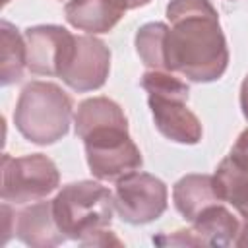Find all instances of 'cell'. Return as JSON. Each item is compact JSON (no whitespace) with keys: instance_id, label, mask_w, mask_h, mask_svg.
I'll return each instance as SVG.
<instances>
[{"instance_id":"6da1fadb","label":"cell","mask_w":248,"mask_h":248,"mask_svg":"<svg viewBox=\"0 0 248 248\" xmlns=\"http://www.w3.org/2000/svg\"><path fill=\"white\" fill-rule=\"evenodd\" d=\"M165 16L169 21L163 41L165 70L194 83L223 78L229 46L211 0H170Z\"/></svg>"},{"instance_id":"7a4b0ae2","label":"cell","mask_w":248,"mask_h":248,"mask_svg":"<svg viewBox=\"0 0 248 248\" xmlns=\"http://www.w3.org/2000/svg\"><path fill=\"white\" fill-rule=\"evenodd\" d=\"M74 132L83 141L87 167L97 180L116 182L141 169V151L132 140L128 118L116 101L103 95L83 99L74 114Z\"/></svg>"},{"instance_id":"3957f363","label":"cell","mask_w":248,"mask_h":248,"mask_svg":"<svg viewBox=\"0 0 248 248\" xmlns=\"http://www.w3.org/2000/svg\"><path fill=\"white\" fill-rule=\"evenodd\" d=\"M74 114L72 97L52 81H29L16 101L14 124L35 145H52L68 136Z\"/></svg>"},{"instance_id":"277c9868","label":"cell","mask_w":248,"mask_h":248,"mask_svg":"<svg viewBox=\"0 0 248 248\" xmlns=\"http://www.w3.org/2000/svg\"><path fill=\"white\" fill-rule=\"evenodd\" d=\"M140 83L147 93L153 124L161 136L182 145L202 141L203 128L200 118L188 108L190 87L184 78L167 70H147Z\"/></svg>"},{"instance_id":"5b68a950","label":"cell","mask_w":248,"mask_h":248,"mask_svg":"<svg viewBox=\"0 0 248 248\" xmlns=\"http://www.w3.org/2000/svg\"><path fill=\"white\" fill-rule=\"evenodd\" d=\"M54 219L68 240L83 244L107 229L114 215V196L101 180H78L62 186L52 198Z\"/></svg>"},{"instance_id":"8992f818","label":"cell","mask_w":248,"mask_h":248,"mask_svg":"<svg viewBox=\"0 0 248 248\" xmlns=\"http://www.w3.org/2000/svg\"><path fill=\"white\" fill-rule=\"evenodd\" d=\"M58 186L60 170L50 157L43 153L2 155V202L25 205L50 196Z\"/></svg>"},{"instance_id":"52a82bcc","label":"cell","mask_w":248,"mask_h":248,"mask_svg":"<svg viewBox=\"0 0 248 248\" xmlns=\"http://www.w3.org/2000/svg\"><path fill=\"white\" fill-rule=\"evenodd\" d=\"M114 209L128 225H147L157 221L169 207L167 184L149 172L134 170L114 182Z\"/></svg>"},{"instance_id":"ba28073f","label":"cell","mask_w":248,"mask_h":248,"mask_svg":"<svg viewBox=\"0 0 248 248\" xmlns=\"http://www.w3.org/2000/svg\"><path fill=\"white\" fill-rule=\"evenodd\" d=\"M110 72V48L95 35H76L74 48L60 72V79L76 93L97 91Z\"/></svg>"},{"instance_id":"9c48e42d","label":"cell","mask_w":248,"mask_h":248,"mask_svg":"<svg viewBox=\"0 0 248 248\" xmlns=\"http://www.w3.org/2000/svg\"><path fill=\"white\" fill-rule=\"evenodd\" d=\"M27 46V70L35 76L60 78V72L74 48L76 35L62 25L45 23L23 31Z\"/></svg>"},{"instance_id":"30bf717a","label":"cell","mask_w":248,"mask_h":248,"mask_svg":"<svg viewBox=\"0 0 248 248\" xmlns=\"http://www.w3.org/2000/svg\"><path fill=\"white\" fill-rule=\"evenodd\" d=\"M14 234L17 240L33 248H50L68 240L54 219L52 200H37L16 211Z\"/></svg>"},{"instance_id":"8fae6325","label":"cell","mask_w":248,"mask_h":248,"mask_svg":"<svg viewBox=\"0 0 248 248\" xmlns=\"http://www.w3.org/2000/svg\"><path fill=\"white\" fill-rule=\"evenodd\" d=\"M126 12L128 6L124 0H68L64 6L66 21L87 35L108 33Z\"/></svg>"},{"instance_id":"7c38bea8","label":"cell","mask_w":248,"mask_h":248,"mask_svg":"<svg viewBox=\"0 0 248 248\" xmlns=\"http://www.w3.org/2000/svg\"><path fill=\"white\" fill-rule=\"evenodd\" d=\"M219 202H223V200L219 198L213 174L190 172V174L180 176L172 186L174 209L188 223H192L205 207L219 203Z\"/></svg>"},{"instance_id":"4fadbf2b","label":"cell","mask_w":248,"mask_h":248,"mask_svg":"<svg viewBox=\"0 0 248 248\" xmlns=\"http://www.w3.org/2000/svg\"><path fill=\"white\" fill-rule=\"evenodd\" d=\"M215 186L219 198L231 205L242 221L248 219V157L229 151L227 157L221 159L215 172Z\"/></svg>"},{"instance_id":"5bb4252c","label":"cell","mask_w":248,"mask_h":248,"mask_svg":"<svg viewBox=\"0 0 248 248\" xmlns=\"http://www.w3.org/2000/svg\"><path fill=\"white\" fill-rule=\"evenodd\" d=\"M190 225L202 246H231L240 231L238 217L223 202L205 207Z\"/></svg>"},{"instance_id":"9a60e30c","label":"cell","mask_w":248,"mask_h":248,"mask_svg":"<svg viewBox=\"0 0 248 248\" xmlns=\"http://www.w3.org/2000/svg\"><path fill=\"white\" fill-rule=\"evenodd\" d=\"M0 41H2L0 83L8 87L23 79V72L27 70V46L23 33H19V29L6 19L0 21Z\"/></svg>"},{"instance_id":"2e32d148","label":"cell","mask_w":248,"mask_h":248,"mask_svg":"<svg viewBox=\"0 0 248 248\" xmlns=\"http://www.w3.org/2000/svg\"><path fill=\"white\" fill-rule=\"evenodd\" d=\"M167 27L169 23L165 21H149L136 31V39H134L136 52L147 70H165L163 41H165Z\"/></svg>"},{"instance_id":"e0dca14e","label":"cell","mask_w":248,"mask_h":248,"mask_svg":"<svg viewBox=\"0 0 248 248\" xmlns=\"http://www.w3.org/2000/svg\"><path fill=\"white\" fill-rule=\"evenodd\" d=\"M153 242L159 246H202L198 236L190 229H180V231H174L172 234L163 232L159 236H153Z\"/></svg>"},{"instance_id":"ac0fdd59","label":"cell","mask_w":248,"mask_h":248,"mask_svg":"<svg viewBox=\"0 0 248 248\" xmlns=\"http://www.w3.org/2000/svg\"><path fill=\"white\" fill-rule=\"evenodd\" d=\"M110 244H116V246H122V240L112 232V231H107V229H103V231H99V232H95L91 238H87L81 246H110Z\"/></svg>"},{"instance_id":"d6986e66","label":"cell","mask_w":248,"mask_h":248,"mask_svg":"<svg viewBox=\"0 0 248 248\" xmlns=\"http://www.w3.org/2000/svg\"><path fill=\"white\" fill-rule=\"evenodd\" d=\"M14 227H16V211L12 209V205L8 202L2 203V244H6L10 240V236L14 234Z\"/></svg>"},{"instance_id":"ffe728a7","label":"cell","mask_w":248,"mask_h":248,"mask_svg":"<svg viewBox=\"0 0 248 248\" xmlns=\"http://www.w3.org/2000/svg\"><path fill=\"white\" fill-rule=\"evenodd\" d=\"M231 151H234V153H238V155L248 157V128H246V130H242V132L238 134V138H236V141L232 143Z\"/></svg>"},{"instance_id":"44dd1931","label":"cell","mask_w":248,"mask_h":248,"mask_svg":"<svg viewBox=\"0 0 248 248\" xmlns=\"http://www.w3.org/2000/svg\"><path fill=\"white\" fill-rule=\"evenodd\" d=\"M238 101H240L242 116L248 120V74L244 76V79H242V83H240V95H238Z\"/></svg>"},{"instance_id":"7402d4cb","label":"cell","mask_w":248,"mask_h":248,"mask_svg":"<svg viewBox=\"0 0 248 248\" xmlns=\"http://www.w3.org/2000/svg\"><path fill=\"white\" fill-rule=\"evenodd\" d=\"M234 246H240V248L248 246V219L240 223V231H238V236L234 240Z\"/></svg>"},{"instance_id":"603a6c76","label":"cell","mask_w":248,"mask_h":248,"mask_svg":"<svg viewBox=\"0 0 248 248\" xmlns=\"http://www.w3.org/2000/svg\"><path fill=\"white\" fill-rule=\"evenodd\" d=\"M124 2H126L128 10H138V8H143V6H147L151 0H124Z\"/></svg>"},{"instance_id":"cb8c5ba5","label":"cell","mask_w":248,"mask_h":248,"mask_svg":"<svg viewBox=\"0 0 248 248\" xmlns=\"http://www.w3.org/2000/svg\"><path fill=\"white\" fill-rule=\"evenodd\" d=\"M8 2H10V0H2V4H4V6H6V4H8Z\"/></svg>"}]
</instances>
